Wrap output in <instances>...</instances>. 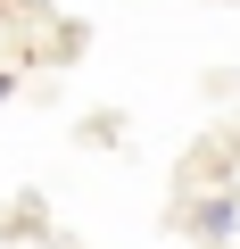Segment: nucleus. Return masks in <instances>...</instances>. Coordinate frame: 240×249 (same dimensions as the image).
<instances>
[{"instance_id":"obj_1","label":"nucleus","mask_w":240,"mask_h":249,"mask_svg":"<svg viewBox=\"0 0 240 249\" xmlns=\"http://www.w3.org/2000/svg\"><path fill=\"white\" fill-rule=\"evenodd\" d=\"M0 91H9V75H0Z\"/></svg>"}]
</instances>
